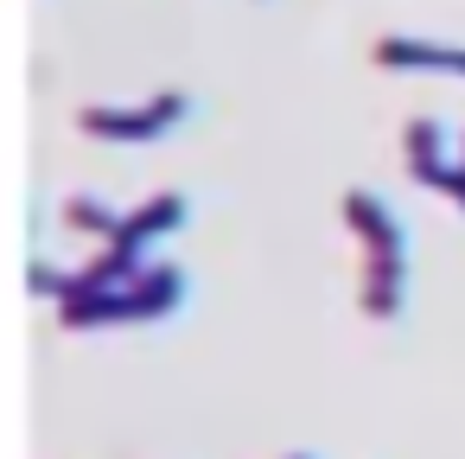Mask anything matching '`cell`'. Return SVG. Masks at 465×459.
<instances>
[{
  "instance_id": "52a82bcc",
  "label": "cell",
  "mask_w": 465,
  "mask_h": 459,
  "mask_svg": "<svg viewBox=\"0 0 465 459\" xmlns=\"http://www.w3.org/2000/svg\"><path fill=\"white\" fill-rule=\"evenodd\" d=\"M446 198H459V205H465V147H459V173H452V185H446Z\"/></svg>"
},
{
  "instance_id": "3957f363",
  "label": "cell",
  "mask_w": 465,
  "mask_h": 459,
  "mask_svg": "<svg viewBox=\"0 0 465 459\" xmlns=\"http://www.w3.org/2000/svg\"><path fill=\"white\" fill-rule=\"evenodd\" d=\"M401 147H408V173H414L420 185L446 192V185H452V173H459V147H465V135H452V128H446V122H433V115H420V122H408Z\"/></svg>"
},
{
  "instance_id": "7a4b0ae2",
  "label": "cell",
  "mask_w": 465,
  "mask_h": 459,
  "mask_svg": "<svg viewBox=\"0 0 465 459\" xmlns=\"http://www.w3.org/2000/svg\"><path fill=\"white\" fill-rule=\"evenodd\" d=\"M185 115H192V96L166 90V96L128 103V109H109V103H103V109H84L77 128H84V135H109V141H160V135H173Z\"/></svg>"
},
{
  "instance_id": "8992f818",
  "label": "cell",
  "mask_w": 465,
  "mask_h": 459,
  "mask_svg": "<svg viewBox=\"0 0 465 459\" xmlns=\"http://www.w3.org/2000/svg\"><path fill=\"white\" fill-rule=\"evenodd\" d=\"M64 224H71V230H84V236L115 243L128 217H122V211H109V205H96V198H71V205H64Z\"/></svg>"
},
{
  "instance_id": "ba28073f",
  "label": "cell",
  "mask_w": 465,
  "mask_h": 459,
  "mask_svg": "<svg viewBox=\"0 0 465 459\" xmlns=\"http://www.w3.org/2000/svg\"><path fill=\"white\" fill-rule=\"evenodd\" d=\"M287 459H312V453H287Z\"/></svg>"
},
{
  "instance_id": "6da1fadb",
  "label": "cell",
  "mask_w": 465,
  "mask_h": 459,
  "mask_svg": "<svg viewBox=\"0 0 465 459\" xmlns=\"http://www.w3.org/2000/svg\"><path fill=\"white\" fill-rule=\"evenodd\" d=\"M192 281L185 268L173 262H147L128 287H96V294H77V300H58V319L71 332H90V325H147V319H173L185 306Z\"/></svg>"
},
{
  "instance_id": "277c9868",
  "label": "cell",
  "mask_w": 465,
  "mask_h": 459,
  "mask_svg": "<svg viewBox=\"0 0 465 459\" xmlns=\"http://www.w3.org/2000/svg\"><path fill=\"white\" fill-rule=\"evenodd\" d=\"M344 224L363 236L370 262H408V224L395 217L389 198H376V192H351V198H344Z\"/></svg>"
},
{
  "instance_id": "5b68a950",
  "label": "cell",
  "mask_w": 465,
  "mask_h": 459,
  "mask_svg": "<svg viewBox=\"0 0 465 459\" xmlns=\"http://www.w3.org/2000/svg\"><path fill=\"white\" fill-rule=\"evenodd\" d=\"M185 224V198L179 192H160V198H147L141 211H128V224H122V236L115 243H134V249H153L166 230H179Z\"/></svg>"
}]
</instances>
